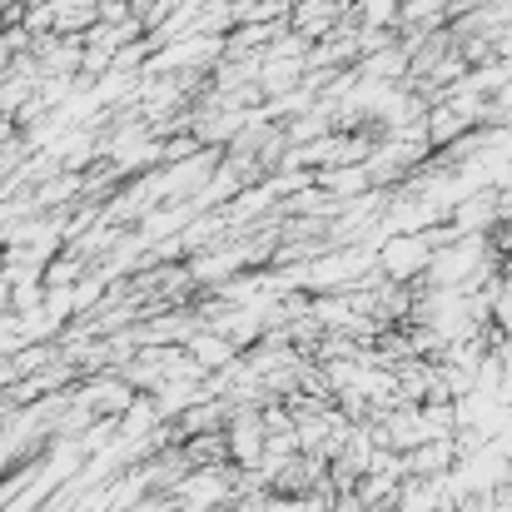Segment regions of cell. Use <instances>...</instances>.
<instances>
[{"label": "cell", "instance_id": "obj_1", "mask_svg": "<svg viewBox=\"0 0 512 512\" xmlns=\"http://www.w3.org/2000/svg\"><path fill=\"white\" fill-rule=\"evenodd\" d=\"M428 259H433V249H428V239H423V234H398L393 244H383V269H388L393 279L423 274V269H428Z\"/></svg>", "mask_w": 512, "mask_h": 512}]
</instances>
